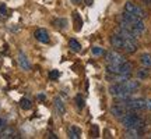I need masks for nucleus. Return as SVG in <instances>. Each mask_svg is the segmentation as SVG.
<instances>
[{
  "mask_svg": "<svg viewBox=\"0 0 151 139\" xmlns=\"http://www.w3.org/2000/svg\"><path fill=\"white\" fill-rule=\"evenodd\" d=\"M143 1H144L147 6H150V7H151V0H143Z\"/></svg>",
  "mask_w": 151,
  "mask_h": 139,
  "instance_id": "nucleus-28",
  "label": "nucleus"
},
{
  "mask_svg": "<svg viewBox=\"0 0 151 139\" xmlns=\"http://www.w3.org/2000/svg\"><path fill=\"white\" fill-rule=\"evenodd\" d=\"M147 110H151V99L150 100H147V107H146Z\"/></svg>",
  "mask_w": 151,
  "mask_h": 139,
  "instance_id": "nucleus-25",
  "label": "nucleus"
},
{
  "mask_svg": "<svg viewBox=\"0 0 151 139\" xmlns=\"http://www.w3.org/2000/svg\"><path fill=\"white\" fill-rule=\"evenodd\" d=\"M119 120H120V124L126 129L127 128H143L146 131V123H144V120L139 114H136V111H129L127 114H124L122 118H119Z\"/></svg>",
  "mask_w": 151,
  "mask_h": 139,
  "instance_id": "nucleus-2",
  "label": "nucleus"
},
{
  "mask_svg": "<svg viewBox=\"0 0 151 139\" xmlns=\"http://www.w3.org/2000/svg\"><path fill=\"white\" fill-rule=\"evenodd\" d=\"M69 48H70L71 50H73V52L78 53V52L81 50V45H80L78 42H77L76 39H70V40H69Z\"/></svg>",
  "mask_w": 151,
  "mask_h": 139,
  "instance_id": "nucleus-19",
  "label": "nucleus"
},
{
  "mask_svg": "<svg viewBox=\"0 0 151 139\" xmlns=\"http://www.w3.org/2000/svg\"><path fill=\"white\" fill-rule=\"evenodd\" d=\"M4 124H6V121L3 120V118H0V129L3 128V125H4Z\"/></svg>",
  "mask_w": 151,
  "mask_h": 139,
  "instance_id": "nucleus-26",
  "label": "nucleus"
},
{
  "mask_svg": "<svg viewBox=\"0 0 151 139\" xmlns=\"http://www.w3.org/2000/svg\"><path fill=\"white\" fill-rule=\"evenodd\" d=\"M0 138H4V139H10V138H18L16 129L11 128V127H6L3 128V131L0 132Z\"/></svg>",
  "mask_w": 151,
  "mask_h": 139,
  "instance_id": "nucleus-11",
  "label": "nucleus"
},
{
  "mask_svg": "<svg viewBox=\"0 0 151 139\" xmlns=\"http://www.w3.org/2000/svg\"><path fill=\"white\" fill-rule=\"evenodd\" d=\"M34 36L37 39L38 42L41 43H49L50 42V38H49V33L46 29H43V28H38L35 33H34Z\"/></svg>",
  "mask_w": 151,
  "mask_h": 139,
  "instance_id": "nucleus-9",
  "label": "nucleus"
},
{
  "mask_svg": "<svg viewBox=\"0 0 151 139\" xmlns=\"http://www.w3.org/2000/svg\"><path fill=\"white\" fill-rule=\"evenodd\" d=\"M111 113H112V116L113 117H116V118H122L124 116V114H127L129 113V109L124 106L123 103H116L115 106H112V109H111Z\"/></svg>",
  "mask_w": 151,
  "mask_h": 139,
  "instance_id": "nucleus-6",
  "label": "nucleus"
},
{
  "mask_svg": "<svg viewBox=\"0 0 151 139\" xmlns=\"http://www.w3.org/2000/svg\"><path fill=\"white\" fill-rule=\"evenodd\" d=\"M18 64H20V67H21L22 70H25V71H28V70L31 68V64H29L27 56H25L24 53L18 54Z\"/></svg>",
  "mask_w": 151,
  "mask_h": 139,
  "instance_id": "nucleus-13",
  "label": "nucleus"
},
{
  "mask_svg": "<svg viewBox=\"0 0 151 139\" xmlns=\"http://www.w3.org/2000/svg\"><path fill=\"white\" fill-rule=\"evenodd\" d=\"M49 138H52V139H58V136L55 134H49Z\"/></svg>",
  "mask_w": 151,
  "mask_h": 139,
  "instance_id": "nucleus-29",
  "label": "nucleus"
},
{
  "mask_svg": "<svg viewBox=\"0 0 151 139\" xmlns=\"http://www.w3.org/2000/svg\"><path fill=\"white\" fill-rule=\"evenodd\" d=\"M124 11H127V13H130V14L139 17V18H141V20H144V18L147 17L146 11L143 10L140 6H137L136 3H133V1H126V3H124Z\"/></svg>",
  "mask_w": 151,
  "mask_h": 139,
  "instance_id": "nucleus-4",
  "label": "nucleus"
},
{
  "mask_svg": "<svg viewBox=\"0 0 151 139\" xmlns=\"http://www.w3.org/2000/svg\"><path fill=\"white\" fill-rule=\"evenodd\" d=\"M139 60H140V64L143 65V67L151 68V54L150 53H143Z\"/></svg>",
  "mask_w": 151,
  "mask_h": 139,
  "instance_id": "nucleus-14",
  "label": "nucleus"
},
{
  "mask_svg": "<svg viewBox=\"0 0 151 139\" xmlns=\"http://www.w3.org/2000/svg\"><path fill=\"white\" fill-rule=\"evenodd\" d=\"M119 25H122L124 28H129L132 31H134L136 33L139 35H143L146 32V24H144V20H141L139 17L130 14L127 11H124L119 16Z\"/></svg>",
  "mask_w": 151,
  "mask_h": 139,
  "instance_id": "nucleus-1",
  "label": "nucleus"
},
{
  "mask_svg": "<svg viewBox=\"0 0 151 139\" xmlns=\"http://www.w3.org/2000/svg\"><path fill=\"white\" fill-rule=\"evenodd\" d=\"M109 40H111V45H112L116 50H123L124 43H126L127 39H124L123 36H120V35H118V33L113 32L112 35H111V39H109Z\"/></svg>",
  "mask_w": 151,
  "mask_h": 139,
  "instance_id": "nucleus-7",
  "label": "nucleus"
},
{
  "mask_svg": "<svg viewBox=\"0 0 151 139\" xmlns=\"http://www.w3.org/2000/svg\"><path fill=\"white\" fill-rule=\"evenodd\" d=\"M90 135L92 138H98L99 136V129H98L97 125H91V129H90Z\"/></svg>",
  "mask_w": 151,
  "mask_h": 139,
  "instance_id": "nucleus-22",
  "label": "nucleus"
},
{
  "mask_svg": "<svg viewBox=\"0 0 151 139\" xmlns=\"http://www.w3.org/2000/svg\"><path fill=\"white\" fill-rule=\"evenodd\" d=\"M132 64L129 61L120 65H112V64H106V72L109 74H122V75H132Z\"/></svg>",
  "mask_w": 151,
  "mask_h": 139,
  "instance_id": "nucleus-3",
  "label": "nucleus"
},
{
  "mask_svg": "<svg viewBox=\"0 0 151 139\" xmlns=\"http://www.w3.org/2000/svg\"><path fill=\"white\" fill-rule=\"evenodd\" d=\"M55 109H56V111L59 116H63L66 113V107H65V103L62 100V97H55Z\"/></svg>",
  "mask_w": 151,
  "mask_h": 139,
  "instance_id": "nucleus-12",
  "label": "nucleus"
},
{
  "mask_svg": "<svg viewBox=\"0 0 151 139\" xmlns=\"http://www.w3.org/2000/svg\"><path fill=\"white\" fill-rule=\"evenodd\" d=\"M59 71H58V70H52V71H50V72H49V78H50V79L52 81H56V79H59Z\"/></svg>",
  "mask_w": 151,
  "mask_h": 139,
  "instance_id": "nucleus-23",
  "label": "nucleus"
},
{
  "mask_svg": "<svg viewBox=\"0 0 151 139\" xmlns=\"http://www.w3.org/2000/svg\"><path fill=\"white\" fill-rule=\"evenodd\" d=\"M148 75H150V70L147 68V67H143V68H139L136 71V77H137V79H146L148 78Z\"/></svg>",
  "mask_w": 151,
  "mask_h": 139,
  "instance_id": "nucleus-16",
  "label": "nucleus"
},
{
  "mask_svg": "<svg viewBox=\"0 0 151 139\" xmlns=\"http://www.w3.org/2000/svg\"><path fill=\"white\" fill-rule=\"evenodd\" d=\"M144 129L143 128H127L124 132V138L127 139H139L144 135Z\"/></svg>",
  "mask_w": 151,
  "mask_h": 139,
  "instance_id": "nucleus-8",
  "label": "nucleus"
},
{
  "mask_svg": "<svg viewBox=\"0 0 151 139\" xmlns=\"http://www.w3.org/2000/svg\"><path fill=\"white\" fill-rule=\"evenodd\" d=\"M38 99H39V100H45V95L39 93V95H38Z\"/></svg>",
  "mask_w": 151,
  "mask_h": 139,
  "instance_id": "nucleus-27",
  "label": "nucleus"
},
{
  "mask_svg": "<svg viewBox=\"0 0 151 139\" xmlns=\"http://www.w3.org/2000/svg\"><path fill=\"white\" fill-rule=\"evenodd\" d=\"M122 85L126 88V91L130 92V93H133L134 91H137L139 88H140V82L139 81H136V79H124L123 82H120Z\"/></svg>",
  "mask_w": 151,
  "mask_h": 139,
  "instance_id": "nucleus-10",
  "label": "nucleus"
},
{
  "mask_svg": "<svg viewBox=\"0 0 151 139\" xmlns=\"http://www.w3.org/2000/svg\"><path fill=\"white\" fill-rule=\"evenodd\" d=\"M73 1H80V0H73Z\"/></svg>",
  "mask_w": 151,
  "mask_h": 139,
  "instance_id": "nucleus-30",
  "label": "nucleus"
},
{
  "mask_svg": "<svg viewBox=\"0 0 151 139\" xmlns=\"http://www.w3.org/2000/svg\"><path fill=\"white\" fill-rule=\"evenodd\" d=\"M69 138L71 139H80L81 138V131L78 127H76V125H73V127H70L69 128Z\"/></svg>",
  "mask_w": 151,
  "mask_h": 139,
  "instance_id": "nucleus-15",
  "label": "nucleus"
},
{
  "mask_svg": "<svg viewBox=\"0 0 151 139\" xmlns=\"http://www.w3.org/2000/svg\"><path fill=\"white\" fill-rule=\"evenodd\" d=\"M20 107H21L22 110H29V109L32 107V103H31V100H29V99H27V97H22L21 100H20Z\"/></svg>",
  "mask_w": 151,
  "mask_h": 139,
  "instance_id": "nucleus-20",
  "label": "nucleus"
},
{
  "mask_svg": "<svg viewBox=\"0 0 151 139\" xmlns=\"http://www.w3.org/2000/svg\"><path fill=\"white\" fill-rule=\"evenodd\" d=\"M91 53H92V56H97V57H99V56L105 54V52H104V49L101 48V46H92V48H91Z\"/></svg>",
  "mask_w": 151,
  "mask_h": 139,
  "instance_id": "nucleus-21",
  "label": "nucleus"
},
{
  "mask_svg": "<svg viewBox=\"0 0 151 139\" xmlns=\"http://www.w3.org/2000/svg\"><path fill=\"white\" fill-rule=\"evenodd\" d=\"M73 22H74L76 25V31H80L81 28H83V18L80 17V14L77 13V11H74L73 13Z\"/></svg>",
  "mask_w": 151,
  "mask_h": 139,
  "instance_id": "nucleus-17",
  "label": "nucleus"
},
{
  "mask_svg": "<svg viewBox=\"0 0 151 139\" xmlns=\"http://www.w3.org/2000/svg\"><path fill=\"white\" fill-rule=\"evenodd\" d=\"M127 63V59L124 57V54H120L119 52H109L106 53V64L112 65H120Z\"/></svg>",
  "mask_w": 151,
  "mask_h": 139,
  "instance_id": "nucleus-5",
  "label": "nucleus"
},
{
  "mask_svg": "<svg viewBox=\"0 0 151 139\" xmlns=\"http://www.w3.org/2000/svg\"><path fill=\"white\" fill-rule=\"evenodd\" d=\"M53 25L60 28V29H66V27H67V20H66V18H56V20H53Z\"/></svg>",
  "mask_w": 151,
  "mask_h": 139,
  "instance_id": "nucleus-18",
  "label": "nucleus"
},
{
  "mask_svg": "<svg viewBox=\"0 0 151 139\" xmlns=\"http://www.w3.org/2000/svg\"><path fill=\"white\" fill-rule=\"evenodd\" d=\"M76 102H77V106L80 107V109L84 107V100H83V96H81V95H77V96H76Z\"/></svg>",
  "mask_w": 151,
  "mask_h": 139,
  "instance_id": "nucleus-24",
  "label": "nucleus"
}]
</instances>
